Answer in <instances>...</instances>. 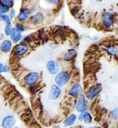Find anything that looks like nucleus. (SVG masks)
Masks as SVG:
<instances>
[{"mask_svg":"<svg viewBox=\"0 0 118 128\" xmlns=\"http://www.w3.org/2000/svg\"><path fill=\"white\" fill-rule=\"evenodd\" d=\"M16 28L17 30L20 31H23L24 30V26L23 25L20 24H17L16 26Z\"/></svg>","mask_w":118,"mask_h":128,"instance_id":"25","label":"nucleus"},{"mask_svg":"<svg viewBox=\"0 0 118 128\" xmlns=\"http://www.w3.org/2000/svg\"><path fill=\"white\" fill-rule=\"evenodd\" d=\"M77 117L75 114H72L64 122V125L65 126H69L74 124L76 120Z\"/></svg>","mask_w":118,"mask_h":128,"instance_id":"16","label":"nucleus"},{"mask_svg":"<svg viewBox=\"0 0 118 128\" xmlns=\"http://www.w3.org/2000/svg\"><path fill=\"white\" fill-rule=\"evenodd\" d=\"M17 128V127H16V128Z\"/></svg>","mask_w":118,"mask_h":128,"instance_id":"30","label":"nucleus"},{"mask_svg":"<svg viewBox=\"0 0 118 128\" xmlns=\"http://www.w3.org/2000/svg\"><path fill=\"white\" fill-rule=\"evenodd\" d=\"M11 38L15 42H19L21 39V34L19 30H17L16 28H12L10 34Z\"/></svg>","mask_w":118,"mask_h":128,"instance_id":"11","label":"nucleus"},{"mask_svg":"<svg viewBox=\"0 0 118 128\" xmlns=\"http://www.w3.org/2000/svg\"><path fill=\"white\" fill-rule=\"evenodd\" d=\"M61 93V90L57 85H53L49 94V98L50 100H56L60 96Z\"/></svg>","mask_w":118,"mask_h":128,"instance_id":"4","label":"nucleus"},{"mask_svg":"<svg viewBox=\"0 0 118 128\" xmlns=\"http://www.w3.org/2000/svg\"><path fill=\"white\" fill-rule=\"evenodd\" d=\"M77 56V52L75 50H70L68 51L64 56L65 60L70 61L73 60Z\"/></svg>","mask_w":118,"mask_h":128,"instance_id":"13","label":"nucleus"},{"mask_svg":"<svg viewBox=\"0 0 118 128\" xmlns=\"http://www.w3.org/2000/svg\"><path fill=\"white\" fill-rule=\"evenodd\" d=\"M92 117L91 116L90 114L89 113L87 112V114L85 116V119H84V121H85V123L88 124H90L91 122L92 121Z\"/></svg>","mask_w":118,"mask_h":128,"instance_id":"17","label":"nucleus"},{"mask_svg":"<svg viewBox=\"0 0 118 128\" xmlns=\"http://www.w3.org/2000/svg\"><path fill=\"white\" fill-rule=\"evenodd\" d=\"M43 18V15L40 13H38L36 15H35L34 16H33L32 18V21L33 23H34V24H38V23L42 22Z\"/></svg>","mask_w":118,"mask_h":128,"instance_id":"15","label":"nucleus"},{"mask_svg":"<svg viewBox=\"0 0 118 128\" xmlns=\"http://www.w3.org/2000/svg\"><path fill=\"white\" fill-rule=\"evenodd\" d=\"M89 128H101L98 127V126H93V127H90Z\"/></svg>","mask_w":118,"mask_h":128,"instance_id":"29","label":"nucleus"},{"mask_svg":"<svg viewBox=\"0 0 118 128\" xmlns=\"http://www.w3.org/2000/svg\"><path fill=\"white\" fill-rule=\"evenodd\" d=\"M70 75L67 72H61L59 73L55 78V82L58 86H63L69 80Z\"/></svg>","mask_w":118,"mask_h":128,"instance_id":"1","label":"nucleus"},{"mask_svg":"<svg viewBox=\"0 0 118 128\" xmlns=\"http://www.w3.org/2000/svg\"><path fill=\"white\" fill-rule=\"evenodd\" d=\"M87 108V103L84 96L81 95L79 97V100L76 107V109L78 112H86Z\"/></svg>","mask_w":118,"mask_h":128,"instance_id":"7","label":"nucleus"},{"mask_svg":"<svg viewBox=\"0 0 118 128\" xmlns=\"http://www.w3.org/2000/svg\"><path fill=\"white\" fill-rule=\"evenodd\" d=\"M15 14V11L14 10H12L11 13V18H13V17H14Z\"/></svg>","mask_w":118,"mask_h":128,"instance_id":"27","label":"nucleus"},{"mask_svg":"<svg viewBox=\"0 0 118 128\" xmlns=\"http://www.w3.org/2000/svg\"><path fill=\"white\" fill-rule=\"evenodd\" d=\"M82 92V88L79 84H75L69 90V94L74 97L81 96Z\"/></svg>","mask_w":118,"mask_h":128,"instance_id":"9","label":"nucleus"},{"mask_svg":"<svg viewBox=\"0 0 118 128\" xmlns=\"http://www.w3.org/2000/svg\"><path fill=\"white\" fill-rule=\"evenodd\" d=\"M87 112H81V114L79 116L78 120H80V121L83 120L85 119V116H86V115L87 114Z\"/></svg>","mask_w":118,"mask_h":128,"instance_id":"24","label":"nucleus"},{"mask_svg":"<svg viewBox=\"0 0 118 128\" xmlns=\"http://www.w3.org/2000/svg\"><path fill=\"white\" fill-rule=\"evenodd\" d=\"M103 23L106 27H111L113 24V16L109 12H106L103 16Z\"/></svg>","mask_w":118,"mask_h":128,"instance_id":"5","label":"nucleus"},{"mask_svg":"<svg viewBox=\"0 0 118 128\" xmlns=\"http://www.w3.org/2000/svg\"><path fill=\"white\" fill-rule=\"evenodd\" d=\"M39 74L37 72H31L28 74L24 78V82L28 85H32L38 80Z\"/></svg>","mask_w":118,"mask_h":128,"instance_id":"2","label":"nucleus"},{"mask_svg":"<svg viewBox=\"0 0 118 128\" xmlns=\"http://www.w3.org/2000/svg\"><path fill=\"white\" fill-rule=\"evenodd\" d=\"M52 128H61L59 126H53Z\"/></svg>","mask_w":118,"mask_h":128,"instance_id":"28","label":"nucleus"},{"mask_svg":"<svg viewBox=\"0 0 118 128\" xmlns=\"http://www.w3.org/2000/svg\"><path fill=\"white\" fill-rule=\"evenodd\" d=\"M9 71V68L7 66H4L3 64H1V72Z\"/></svg>","mask_w":118,"mask_h":128,"instance_id":"23","label":"nucleus"},{"mask_svg":"<svg viewBox=\"0 0 118 128\" xmlns=\"http://www.w3.org/2000/svg\"><path fill=\"white\" fill-rule=\"evenodd\" d=\"M107 50L110 54H112V55L115 54H116V52H117V49L114 47L109 48V49H107Z\"/></svg>","mask_w":118,"mask_h":128,"instance_id":"21","label":"nucleus"},{"mask_svg":"<svg viewBox=\"0 0 118 128\" xmlns=\"http://www.w3.org/2000/svg\"><path fill=\"white\" fill-rule=\"evenodd\" d=\"M1 3L7 5V6H10L11 5V4L12 3V2L11 1H10V0H5V1H1Z\"/></svg>","mask_w":118,"mask_h":128,"instance_id":"26","label":"nucleus"},{"mask_svg":"<svg viewBox=\"0 0 118 128\" xmlns=\"http://www.w3.org/2000/svg\"><path fill=\"white\" fill-rule=\"evenodd\" d=\"M28 50V46L26 44L17 46L14 49V54L16 56H22L26 54Z\"/></svg>","mask_w":118,"mask_h":128,"instance_id":"10","label":"nucleus"},{"mask_svg":"<svg viewBox=\"0 0 118 128\" xmlns=\"http://www.w3.org/2000/svg\"><path fill=\"white\" fill-rule=\"evenodd\" d=\"M29 11L27 8H24L23 10L18 16V19L20 21H24L26 20L29 16Z\"/></svg>","mask_w":118,"mask_h":128,"instance_id":"12","label":"nucleus"},{"mask_svg":"<svg viewBox=\"0 0 118 128\" xmlns=\"http://www.w3.org/2000/svg\"><path fill=\"white\" fill-rule=\"evenodd\" d=\"M0 10H1V13L3 14L8 12L9 10V8L8 6L2 3L1 5V9H0Z\"/></svg>","mask_w":118,"mask_h":128,"instance_id":"18","label":"nucleus"},{"mask_svg":"<svg viewBox=\"0 0 118 128\" xmlns=\"http://www.w3.org/2000/svg\"><path fill=\"white\" fill-rule=\"evenodd\" d=\"M11 26H12V25H11V22L10 23V24H7V25H6V27L5 28V34H7V35H9V34H11V32L12 30Z\"/></svg>","mask_w":118,"mask_h":128,"instance_id":"19","label":"nucleus"},{"mask_svg":"<svg viewBox=\"0 0 118 128\" xmlns=\"http://www.w3.org/2000/svg\"><path fill=\"white\" fill-rule=\"evenodd\" d=\"M15 123V119L12 116H9L5 117L2 122V126L4 128H12Z\"/></svg>","mask_w":118,"mask_h":128,"instance_id":"6","label":"nucleus"},{"mask_svg":"<svg viewBox=\"0 0 118 128\" xmlns=\"http://www.w3.org/2000/svg\"><path fill=\"white\" fill-rule=\"evenodd\" d=\"M101 90L102 87L101 86L97 85L94 86L93 88H91L87 92L86 94V97L89 99V100H92L99 94L100 92L101 91Z\"/></svg>","mask_w":118,"mask_h":128,"instance_id":"3","label":"nucleus"},{"mask_svg":"<svg viewBox=\"0 0 118 128\" xmlns=\"http://www.w3.org/2000/svg\"><path fill=\"white\" fill-rule=\"evenodd\" d=\"M47 68L51 74H55L59 71V66L56 62L49 61L47 63Z\"/></svg>","mask_w":118,"mask_h":128,"instance_id":"8","label":"nucleus"},{"mask_svg":"<svg viewBox=\"0 0 118 128\" xmlns=\"http://www.w3.org/2000/svg\"><path fill=\"white\" fill-rule=\"evenodd\" d=\"M112 118L114 120L118 119V108H115L112 112Z\"/></svg>","mask_w":118,"mask_h":128,"instance_id":"20","label":"nucleus"},{"mask_svg":"<svg viewBox=\"0 0 118 128\" xmlns=\"http://www.w3.org/2000/svg\"><path fill=\"white\" fill-rule=\"evenodd\" d=\"M12 46V43L9 40H5L1 44V50L5 52H9Z\"/></svg>","mask_w":118,"mask_h":128,"instance_id":"14","label":"nucleus"},{"mask_svg":"<svg viewBox=\"0 0 118 128\" xmlns=\"http://www.w3.org/2000/svg\"></svg>","mask_w":118,"mask_h":128,"instance_id":"31","label":"nucleus"},{"mask_svg":"<svg viewBox=\"0 0 118 128\" xmlns=\"http://www.w3.org/2000/svg\"><path fill=\"white\" fill-rule=\"evenodd\" d=\"M1 17L3 18V20L6 22V23H7V24H10V23L11 22L9 17L8 15H1Z\"/></svg>","mask_w":118,"mask_h":128,"instance_id":"22","label":"nucleus"}]
</instances>
